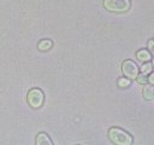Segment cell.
<instances>
[{
  "label": "cell",
  "instance_id": "cell-1",
  "mask_svg": "<svg viewBox=\"0 0 154 145\" xmlns=\"http://www.w3.org/2000/svg\"><path fill=\"white\" fill-rule=\"evenodd\" d=\"M108 138L117 145H131L132 143V137L128 132L118 127H112L108 129Z\"/></svg>",
  "mask_w": 154,
  "mask_h": 145
},
{
  "label": "cell",
  "instance_id": "cell-2",
  "mask_svg": "<svg viewBox=\"0 0 154 145\" xmlns=\"http://www.w3.org/2000/svg\"><path fill=\"white\" fill-rule=\"evenodd\" d=\"M130 6V0H103V7L111 12H126Z\"/></svg>",
  "mask_w": 154,
  "mask_h": 145
},
{
  "label": "cell",
  "instance_id": "cell-3",
  "mask_svg": "<svg viewBox=\"0 0 154 145\" xmlns=\"http://www.w3.org/2000/svg\"><path fill=\"white\" fill-rule=\"evenodd\" d=\"M26 100H28V104L34 108V109H38L42 106L43 104V100H45V94L41 89L38 88H32L28 92V95H26Z\"/></svg>",
  "mask_w": 154,
  "mask_h": 145
},
{
  "label": "cell",
  "instance_id": "cell-4",
  "mask_svg": "<svg viewBox=\"0 0 154 145\" xmlns=\"http://www.w3.org/2000/svg\"><path fill=\"white\" fill-rule=\"evenodd\" d=\"M122 72L129 80H136V77L140 74V68L137 66V64L134 60L126 59L122 64Z\"/></svg>",
  "mask_w": 154,
  "mask_h": 145
},
{
  "label": "cell",
  "instance_id": "cell-5",
  "mask_svg": "<svg viewBox=\"0 0 154 145\" xmlns=\"http://www.w3.org/2000/svg\"><path fill=\"white\" fill-rule=\"evenodd\" d=\"M142 95L146 100H152L154 99V85L152 83H146L144 87H143V91H142Z\"/></svg>",
  "mask_w": 154,
  "mask_h": 145
},
{
  "label": "cell",
  "instance_id": "cell-6",
  "mask_svg": "<svg viewBox=\"0 0 154 145\" xmlns=\"http://www.w3.org/2000/svg\"><path fill=\"white\" fill-rule=\"evenodd\" d=\"M136 57L138 60L144 63V62H149L152 59V53L148 50H140L136 52Z\"/></svg>",
  "mask_w": 154,
  "mask_h": 145
},
{
  "label": "cell",
  "instance_id": "cell-7",
  "mask_svg": "<svg viewBox=\"0 0 154 145\" xmlns=\"http://www.w3.org/2000/svg\"><path fill=\"white\" fill-rule=\"evenodd\" d=\"M36 144L37 145H52V140L49 139V137L46 133L41 132L36 137Z\"/></svg>",
  "mask_w": 154,
  "mask_h": 145
},
{
  "label": "cell",
  "instance_id": "cell-8",
  "mask_svg": "<svg viewBox=\"0 0 154 145\" xmlns=\"http://www.w3.org/2000/svg\"><path fill=\"white\" fill-rule=\"evenodd\" d=\"M52 45H53V42L51 41V40H48V39H45V40H41L40 42H38V50L40 51H48L51 47H52Z\"/></svg>",
  "mask_w": 154,
  "mask_h": 145
},
{
  "label": "cell",
  "instance_id": "cell-9",
  "mask_svg": "<svg viewBox=\"0 0 154 145\" xmlns=\"http://www.w3.org/2000/svg\"><path fill=\"white\" fill-rule=\"evenodd\" d=\"M153 69V64L150 62H144V64L141 66V72L143 74H149Z\"/></svg>",
  "mask_w": 154,
  "mask_h": 145
},
{
  "label": "cell",
  "instance_id": "cell-10",
  "mask_svg": "<svg viewBox=\"0 0 154 145\" xmlns=\"http://www.w3.org/2000/svg\"><path fill=\"white\" fill-rule=\"evenodd\" d=\"M136 80H137V82L141 83V85H146V83H148V76H147V74H143V72L138 74V76L136 77Z\"/></svg>",
  "mask_w": 154,
  "mask_h": 145
},
{
  "label": "cell",
  "instance_id": "cell-11",
  "mask_svg": "<svg viewBox=\"0 0 154 145\" xmlns=\"http://www.w3.org/2000/svg\"><path fill=\"white\" fill-rule=\"evenodd\" d=\"M118 85H119L120 87H128V86L130 85V80H129L128 77H122V79L118 80Z\"/></svg>",
  "mask_w": 154,
  "mask_h": 145
},
{
  "label": "cell",
  "instance_id": "cell-12",
  "mask_svg": "<svg viewBox=\"0 0 154 145\" xmlns=\"http://www.w3.org/2000/svg\"><path fill=\"white\" fill-rule=\"evenodd\" d=\"M148 51H149L152 54H154V40H153V39L148 41Z\"/></svg>",
  "mask_w": 154,
  "mask_h": 145
},
{
  "label": "cell",
  "instance_id": "cell-13",
  "mask_svg": "<svg viewBox=\"0 0 154 145\" xmlns=\"http://www.w3.org/2000/svg\"><path fill=\"white\" fill-rule=\"evenodd\" d=\"M148 82L152 83V85H154V72H150V74H149V76H148Z\"/></svg>",
  "mask_w": 154,
  "mask_h": 145
},
{
  "label": "cell",
  "instance_id": "cell-14",
  "mask_svg": "<svg viewBox=\"0 0 154 145\" xmlns=\"http://www.w3.org/2000/svg\"><path fill=\"white\" fill-rule=\"evenodd\" d=\"M152 64H153V68H154V59H153V63Z\"/></svg>",
  "mask_w": 154,
  "mask_h": 145
}]
</instances>
